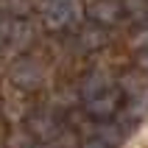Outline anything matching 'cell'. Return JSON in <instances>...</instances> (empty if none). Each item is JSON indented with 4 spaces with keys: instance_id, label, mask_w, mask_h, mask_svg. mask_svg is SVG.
<instances>
[{
    "instance_id": "277c9868",
    "label": "cell",
    "mask_w": 148,
    "mask_h": 148,
    "mask_svg": "<svg viewBox=\"0 0 148 148\" xmlns=\"http://www.w3.org/2000/svg\"><path fill=\"white\" fill-rule=\"evenodd\" d=\"M90 14L95 20H101V23H115L117 20V6L115 3H98V6L90 8Z\"/></svg>"
},
{
    "instance_id": "52a82bcc",
    "label": "cell",
    "mask_w": 148,
    "mask_h": 148,
    "mask_svg": "<svg viewBox=\"0 0 148 148\" xmlns=\"http://www.w3.org/2000/svg\"><path fill=\"white\" fill-rule=\"evenodd\" d=\"M90 148H106V145H101V143H95V145H90Z\"/></svg>"
},
{
    "instance_id": "7a4b0ae2",
    "label": "cell",
    "mask_w": 148,
    "mask_h": 148,
    "mask_svg": "<svg viewBox=\"0 0 148 148\" xmlns=\"http://www.w3.org/2000/svg\"><path fill=\"white\" fill-rule=\"evenodd\" d=\"M14 81L23 84V87H36V84H42L39 64H34V62H20V64L14 67Z\"/></svg>"
},
{
    "instance_id": "8992f818",
    "label": "cell",
    "mask_w": 148,
    "mask_h": 148,
    "mask_svg": "<svg viewBox=\"0 0 148 148\" xmlns=\"http://www.w3.org/2000/svg\"><path fill=\"white\" fill-rule=\"evenodd\" d=\"M140 67H143V70H148V50L143 53V59H140Z\"/></svg>"
},
{
    "instance_id": "6da1fadb",
    "label": "cell",
    "mask_w": 148,
    "mask_h": 148,
    "mask_svg": "<svg viewBox=\"0 0 148 148\" xmlns=\"http://www.w3.org/2000/svg\"><path fill=\"white\" fill-rule=\"evenodd\" d=\"M81 17V3L78 0H53L45 6V23L50 28H64Z\"/></svg>"
},
{
    "instance_id": "5b68a950",
    "label": "cell",
    "mask_w": 148,
    "mask_h": 148,
    "mask_svg": "<svg viewBox=\"0 0 148 148\" xmlns=\"http://www.w3.org/2000/svg\"><path fill=\"white\" fill-rule=\"evenodd\" d=\"M132 45H134V48H145V45H148V31H143V34H137V39H134Z\"/></svg>"
},
{
    "instance_id": "3957f363",
    "label": "cell",
    "mask_w": 148,
    "mask_h": 148,
    "mask_svg": "<svg viewBox=\"0 0 148 148\" xmlns=\"http://www.w3.org/2000/svg\"><path fill=\"white\" fill-rule=\"evenodd\" d=\"M115 106H117L115 92H106V90H101L98 95H92V98H90V103H87V109H90L92 115H98V117L112 115V112H115Z\"/></svg>"
}]
</instances>
